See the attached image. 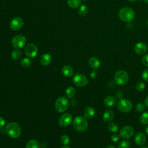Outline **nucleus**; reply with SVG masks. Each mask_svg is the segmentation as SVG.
<instances>
[{
    "label": "nucleus",
    "instance_id": "33",
    "mask_svg": "<svg viewBox=\"0 0 148 148\" xmlns=\"http://www.w3.org/2000/svg\"><path fill=\"white\" fill-rule=\"evenodd\" d=\"M142 77L143 80L146 82H148V68L146 69L142 74Z\"/></svg>",
    "mask_w": 148,
    "mask_h": 148
},
{
    "label": "nucleus",
    "instance_id": "21",
    "mask_svg": "<svg viewBox=\"0 0 148 148\" xmlns=\"http://www.w3.org/2000/svg\"><path fill=\"white\" fill-rule=\"evenodd\" d=\"M67 3L70 8L75 9L81 6L82 1L81 0H68Z\"/></svg>",
    "mask_w": 148,
    "mask_h": 148
},
{
    "label": "nucleus",
    "instance_id": "38",
    "mask_svg": "<svg viewBox=\"0 0 148 148\" xmlns=\"http://www.w3.org/2000/svg\"><path fill=\"white\" fill-rule=\"evenodd\" d=\"M70 104L72 105V106H75L76 104H77V102L74 100V99H72L70 102Z\"/></svg>",
    "mask_w": 148,
    "mask_h": 148
},
{
    "label": "nucleus",
    "instance_id": "31",
    "mask_svg": "<svg viewBox=\"0 0 148 148\" xmlns=\"http://www.w3.org/2000/svg\"><path fill=\"white\" fill-rule=\"evenodd\" d=\"M135 88L138 91H142L145 88V84L143 82H139L136 84Z\"/></svg>",
    "mask_w": 148,
    "mask_h": 148
},
{
    "label": "nucleus",
    "instance_id": "25",
    "mask_svg": "<svg viewBox=\"0 0 148 148\" xmlns=\"http://www.w3.org/2000/svg\"><path fill=\"white\" fill-rule=\"evenodd\" d=\"M139 121L143 125L148 124V112H144L141 114L139 118Z\"/></svg>",
    "mask_w": 148,
    "mask_h": 148
},
{
    "label": "nucleus",
    "instance_id": "20",
    "mask_svg": "<svg viewBox=\"0 0 148 148\" xmlns=\"http://www.w3.org/2000/svg\"><path fill=\"white\" fill-rule=\"evenodd\" d=\"M62 73L64 74V75L70 77L73 74V69L71 66L65 65L62 69Z\"/></svg>",
    "mask_w": 148,
    "mask_h": 148
},
{
    "label": "nucleus",
    "instance_id": "42",
    "mask_svg": "<svg viewBox=\"0 0 148 148\" xmlns=\"http://www.w3.org/2000/svg\"><path fill=\"white\" fill-rule=\"evenodd\" d=\"M106 148H116L114 146H109L108 147H107Z\"/></svg>",
    "mask_w": 148,
    "mask_h": 148
},
{
    "label": "nucleus",
    "instance_id": "32",
    "mask_svg": "<svg viewBox=\"0 0 148 148\" xmlns=\"http://www.w3.org/2000/svg\"><path fill=\"white\" fill-rule=\"evenodd\" d=\"M145 104L142 103V102H140V103H138L136 105V110L138 112H143L145 109Z\"/></svg>",
    "mask_w": 148,
    "mask_h": 148
},
{
    "label": "nucleus",
    "instance_id": "1",
    "mask_svg": "<svg viewBox=\"0 0 148 148\" xmlns=\"http://www.w3.org/2000/svg\"><path fill=\"white\" fill-rule=\"evenodd\" d=\"M5 131L10 138L15 139L20 136L21 130L20 125L17 123L11 122L6 125Z\"/></svg>",
    "mask_w": 148,
    "mask_h": 148
},
{
    "label": "nucleus",
    "instance_id": "40",
    "mask_svg": "<svg viewBox=\"0 0 148 148\" xmlns=\"http://www.w3.org/2000/svg\"><path fill=\"white\" fill-rule=\"evenodd\" d=\"M145 131H146V134L148 135V125L146 127V130H145Z\"/></svg>",
    "mask_w": 148,
    "mask_h": 148
},
{
    "label": "nucleus",
    "instance_id": "45",
    "mask_svg": "<svg viewBox=\"0 0 148 148\" xmlns=\"http://www.w3.org/2000/svg\"><path fill=\"white\" fill-rule=\"evenodd\" d=\"M140 148H148V147H146V146H142V147H140Z\"/></svg>",
    "mask_w": 148,
    "mask_h": 148
},
{
    "label": "nucleus",
    "instance_id": "27",
    "mask_svg": "<svg viewBox=\"0 0 148 148\" xmlns=\"http://www.w3.org/2000/svg\"><path fill=\"white\" fill-rule=\"evenodd\" d=\"M88 12V8L87 6L86 5H82L80 6V8L79 9V14L81 16H84L87 14Z\"/></svg>",
    "mask_w": 148,
    "mask_h": 148
},
{
    "label": "nucleus",
    "instance_id": "10",
    "mask_svg": "<svg viewBox=\"0 0 148 148\" xmlns=\"http://www.w3.org/2000/svg\"><path fill=\"white\" fill-rule=\"evenodd\" d=\"M24 25L23 20L19 17L13 18L10 22V27L11 29L14 31L20 29Z\"/></svg>",
    "mask_w": 148,
    "mask_h": 148
},
{
    "label": "nucleus",
    "instance_id": "43",
    "mask_svg": "<svg viewBox=\"0 0 148 148\" xmlns=\"http://www.w3.org/2000/svg\"><path fill=\"white\" fill-rule=\"evenodd\" d=\"M130 2H135V1H136L137 0H128Z\"/></svg>",
    "mask_w": 148,
    "mask_h": 148
},
{
    "label": "nucleus",
    "instance_id": "11",
    "mask_svg": "<svg viewBox=\"0 0 148 148\" xmlns=\"http://www.w3.org/2000/svg\"><path fill=\"white\" fill-rule=\"evenodd\" d=\"M25 53L29 58H34L38 54V48L33 43H29L25 48Z\"/></svg>",
    "mask_w": 148,
    "mask_h": 148
},
{
    "label": "nucleus",
    "instance_id": "22",
    "mask_svg": "<svg viewBox=\"0 0 148 148\" xmlns=\"http://www.w3.org/2000/svg\"><path fill=\"white\" fill-rule=\"evenodd\" d=\"M26 148H39V143L35 139H31L28 141L25 146Z\"/></svg>",
    "mask_w": 148,
    "mask_h": 148
},
{
    "label": "nucleus",
    "instance_id": "29",
    "mask_svg": "<svg viewBox=\"0 0 148 148\" xmlns=\"http://www.w3.org/2000/svg\"><path fill=\"white\" fill-rule=\"evenodd\" d=\"M69 138L66 135H63L60 138V142L64 145H67L69 143Z\"/></svg>",
    "mask_w": 148,
    "mask_h": 148
},
{
    "label": "nucleus",
    "instance_id": "5",
    "mask_svg": "<svg viewBox=\"0 0 148 148\" xmlns=\"http://www.w3.org/2000/svg\"><path fill=\"white\" fill-rule=\"evenodd\" d=\"M69 104V101L66 97H61L56 100L55 103V108L57 112L61 113L67 109Z\"/></svg>",
    "mask_w": 148,
    "mask_h": 148
},
{
    "label": "nucleus",
    "instance_id": "13",
    "mask_svg": "<svg viewBox=\"0 0 148 148\" xmlns=\"http://www.w3.org/2000/svg\"><path fill=\"white\" fill-rule=\"evenodd\" d=\"M147 50V45L144 42H138L134 46L135 52L139 55H142L145 54Z\"/></svg>",
    "mask_w": 148,
    "mask_h": 148
},
{
    "label": "nucleus",
    "instance_id": "15",
    "mask_svg": "<svg viewBox=\"0 0 148 148\" xmlns=\"http://www.w3.org/2000/svg\"><path fill=\"white\" fill-rule=\"evenodd\" d=\"M114 114L112 110H106L103 114L102 119L105 123H109L114 118Z\"/></svg>",
    "mask_w": 148,
    "mask_h": 148
},
{
    "label": "nucleus",
    "instance_id": "28",
    "mask_svg": "<svg viewBox=\"0 0 148 148\" xmlns=\"http://www.w3.org/2000/svg\"><path fill=\"white\" fill-rule=\"evenodd\" d=\"M21 65L24 67V68H27L31 64V61L29 58H24L21 61Z\"/></svg>",
    "mask_w": 148,
    "mask_h": 148
},
{
    "label": "nucleus",
    "instance_id": "24",
    "mask_svg": "<svg viewBox=\"0 0 148 148\" xmlns=\"http://www.w3.org/2000/svg\"><path fill=\"white\" fill-rule=\"evenodd\" d=\"M66 96L69 98H72L76 94V90L73 87H69L66 88L65 91Z\"/></svg>",
    "mask_w": 148,
    "mask_h": 148
},
{
    "label": "nucleus",
    "instance_id": "41",
    "mask_svg": "<svg viewBox=\"0 0 148 148\" xmlns=\"http://www.w3.org/2000/svg\"><path fill=\"white\" fill-rule=\"evenodd\" d=\"M61 148H71L69 146H67V145H64L63 147H62Z\"/></svg>",
    "mask_w": 148,
    "mask_h": 148
},
{
    "label": "nucleus",
    "instance_id": "18",
    "mask_svg": "<svg viewBox=\"0 0 148 148\" xmlns=\"http://www.w3.org/2000/svg\"><path fill=\"white\" fill-rule=\"evenodd\" d=\"M95 111L94 108L92 107H87L84 110V116L85 118L91 119L95 114Z\"/></svg>",
    "mask_w": 148,
    "mask_h": 148
},
{
    "label": "nucleus",
    "instance_id": "34",
    "mask_svg": "<svg viewBox=\"0 0 148 148\" xmlns=\"http://www.w3.org/2000/svg\"><path fill=\"white\" fill-rule=\"evenodd\" d=\"M120 135L114 133V134H113L111 136V140L112 142H117V141H119L120 140Z\"/></svg>",
    "mask_w": 148,
    "mask_h": 148
},
{
    "label": "nucleus",
    "instance_id": "46",
    "mask_svg": "<svg viewBox=\"0 0 148 148\" xmlns=\"http://www.w3.org/2000/svg\"><path fill=\"white\" fill-rule=\"evenodd\" d=\"M147 25H148V19H147Z\"/></svg>",
    "mask_w": 148,
    "mask_h": 148
},
{
    "label": "nucleus",
    "instance_id": "8",
    "mask_svg": "<svg viewBox=\"0 0 148 148\" xmlns=\"http://www.w3.org/2000/svg\"><path fill=\"white\" fill-rule=\"evenodd\" d=\"M73 83L78 87H84L88 83V79L84 75L77 73L73 77Z\"/></svg>",
    "mask_w": 148,
    "mask_h": 148
},
{
    "label": "nucleus",
    "instance_id": "26",
    "mask_svg": "<svg viewBox=\"0 0 148 148\" xmlns=\"http://www.w3.org/2000/svg\"><path fill=\"white\" fill-rule=\"evenodd\" d=\"M21 56V51L18 49H15L11 53V57L14 60H18Z\"/></svg>",
    "mask_w": 148,
    "mask_h": 148
},
{
    "label": "nucleus",
    "instance_id": "14",
    "mask_svg": "<svg viewBox=\"0 0 148 148\" xmlns=\"http://www.w3.org/2000/svg\"><path fill=\"white\" fill-rule=\"evenodd\" d=\"M134 140L138 146H141L146 143V138L145 135L142 132H138L135 135Z\"/></svg>",
    "mask_w": 148,
    "mask_h": 148
},
{
    "label": "nucleus",
    "instance_id": "16",
    "mask_svg": "<svg viewBox=\"0 0 148 148\" xmlns=\"http://www.w3.org/2000/svg\"><path fill=\"white\" fill-rule=\"evenodd\" d=\"M51 61V56L49 53H45L42 55L40 58V62L43 66H47Z\"/></svg>",
    "mask_w": 148,
    "mask_h": 148
},
{
    "label": "nucleus",
    "instance_id": "3",
    "mask_svg": "<svg viewBox=\"0 0 148 148\" xmlns=\"http://www.w3.org/2000/svg\"><path fill=\"white\" fill-rule=\"evenodd\" d=\"M73 128L80 132H84L88 127V123L86 119L82 116H77L73 121Z\"/></svg>",
    "mask_w": 148,
    "mask_h": 148
},
{
    "label": "nucleus",
    "instance_id": "30",
    "mask_svg": "<svg viewBox=\"0 0 148 148\" xmlns=\"http://www.w3.org/2000/svg\"><path fill=\"white\" fill-rule=\"evenodd\" d=\"M130 145V142L127 140L121 141L118 145V148H129Z\"/></svg>",
    "mask_w": 148,
    "mask_h": 148
},
{
    "label": "nucleus",
    "instance_id": "35",
    "mask_svg": "<svg viewBox=\"0 0 148 148\" xmlns=\"http://www.w3.org/2000/svg\"><path fill=\"white\" fill-rule=\"evenodd\" d=\"M142 63L143 64L148 67V54H145L142 58Z\"/></svg>",
    "mask_w": 148,
    "mask_h": 148
},
{
    "label": "nucleus",
    "instance_id": "36",
    "mask_svg": "<svg viewBox=\"0 0 148 148\" xmlns=\"http://www.w3.org/2000/svg\"><path fill=\"white\" fill-rule=\"evenodd\" d=\"M5 124V121L4 119L2 117H0V130L2 129Z\"/></svg>",
    "mask_w": 148,
    "mask_h": 148
},
{
    "label": "nucleus",
    "instance_id": "19",
    "mask_svg": "<svg viewBox=\"0 0 148 148\" xmlns=\"http://www.w3.org/2000/svg\"><path fill=\"white\" fill-rule=\"evenodd\" d=\"M105 104L108 106H113L116 103V99L113 96H108L104 99Z\"/></svg>",
    "mask_w": 148,
    "mask_h": 148
},
{
    "label": "nucleus",
    "instance_id": "7",
    "mask_svg": "<svg viewBox=\"0 0 148 148\" xmlns=\"http://www.w3.org/2000/svg\"><path fill=\"white\" fill-rule=\"evenodd\" d=\"M26 41L27 40L24 36L17 35L14 36L12 39V45L16 49H19L25 45Z\"/></svg>",
    "mask_w": 148,
    "mask_h": 148
},
{
    "label": "nucleus",
    "instance_id": "4",
    "mask_svg": "<svg viewBox=\"0 0 148 148\" xmlns=\"http://www.w3.org/2000/svg\"><path fill=\"white\" fill-rule=\"evenodd\" d=\"M128 75L126 71L120 70L117 71L114 76V80L116 84L119 85H124L128 80Z\"/></svg>",
    "mask_w": 148,
    "mask_h": 148
},
{
    "label": "nucleus",
    "instance_id": "39",
    "mask_svg": "<svg viewBox=\"0 0 148 148\" xmlns=\"http://www.w3.org/2000/svg\"><path fill=\"white\" fill-rule=\"evenodd\" d=\"M145 105H146L147 107H148V96H147V97L146 98V99H145Z\"/></svg>",
    "mask_w": 148,
    "mask_h": 148
},
{
    "label": "nucleus",
    "instance_id": "9",
    "mask_svg": "<svg viewBox=\"0 0 148 148\" xmlns=\"http://www.w3.org/2000/svg\"><path fill=\"white\" fill-rule=\"evenodd\" d=\"M134 130L130 125H126L122 127L120 131V136L125 139L131 138L134 135Z\"/></svg>",
    "mask_w": 148,
    "mask_h": 148
},
{
    "label": "nucleus",
    "instance_id": "44",
    "mask_svg": "<svg viewBox=\"0 0 148 148\" xmlns=\"http://www.w3.org/2000/svg\"><path fill=\"white\" fill-rule=\"evenodd\" d=\"M145 2H146V3H148V0H143Z\"/></svg>",
    "mask_w": 148,
    "mask_h": 148
},
{
    "label": "nucleus",
    "instance_id": "17",
    "mask_svg": "<svg viewBox=\"0 0 148 148\" xmlns=\"http://www.w3.org/2000/svg\"><path fill=\"white\" fill-rule=\"evenodd\" d=\"M88 64L91 68L94 69H96L99 67L100 61L98 58L95 57H92L89 59Z\"/></svg>",
    "mask_w": 148,
    "mask_h": 148
},
{
    "label": "nucleus",
    "instance_id": "12",
    "mask_svg": "<svg viewBox=\"0 0 148 148\" xmlns=\"http://www.w3.org/2000/svg\"><path fill=\"white\" fill-rule=\"evenodd\" d=\"M72 120V116L70 113H64L60 117L59 120V124L60 126L62 127H66L71 124Z\"/></svg>",
    "mask_w": 148,
    "mask_h": 148
},
{
    "label": "nucleus",
    "instance_id": "37",
    "mask_svg": "<svg viewBox=\"0 0 148 148\" xmlns=\"http://www.w3.org/2000/svg\"><path fill=\"white\" fill-rule=\"evenodd\" d=\"M97 73L95 71H92L90 73V77L91 79L95 78L96 76H97Z\"/></svg>",
    "mask_w": 148,
    "mask_h": 148
},
{
    "label": "nucleus",
    "instance_id": "47",
    "mask_svg": "<svg viewBox=\"0 0 148 148\" xmlns=\"http://www.w3.org/2000/svg\"><path fill=\"white\" fill-rule=\"evenodd\" d=\"M81 1H86V0H81Z\"/></svg>",
    "mask_w": 148,
    "mask_h": 148
},
{
    "label": "nucleus",
    "instance_id": "23",
    "mask_svg": "<svg viewBox=\"0 0 148 148\" xmlns=\"http://www.w3.org/2000/svg\"><path fill=\"white\" fill-rule=\"evenodd\" d=\"M108 129L111 132L116 133L119 131V125L116 123L112 122L108 124Z\"/></svg>",
    "mask_w": 148,
    "mask_h": 148
},
{
    "label": "nucleus",
    "instance_id": "6",
    "mask_svg": "<svg viewBox=\"0 0 148 148\" xmlns=\"http://www.w3.org/2000/svg\"><path fill=\"white\" fill-rule=\"evenodd\" d=\"M117 109L121 112L127 113L131 110L132 104L130 101L127 99H120L117 104Z\"/></svg>",
    "mask_w": 148,
    "mask_h": 148
},
{
    "label": "nucleus",
    "instance_id": "2",
    "mask_svg": "<svg viewBox=\"0 0 148 148\" xmlns=\"http://www.w3.org/2000/svg\"><path fill=\"white\" fill-rule=\"evenodd\" d=\"M119 17L121 20L124 22H130L134 19L135 12L131 8L124 7L119 10Z\"/></svg>",
    "mask_w": 148,
    "mask_h": 148
}]
</instances>
